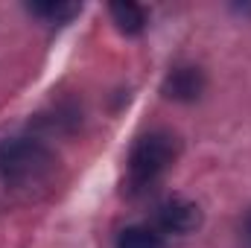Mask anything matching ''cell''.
I'll return each instance as SVG.
<instances>
[{"mask_svg": "<svg viewBox=\"0 0 251 248\" xmlns=\"http://www.w3.org/2000/svg\"><path fill=\"white\" fill-rule=\"evenodd\" d=\"M111 12V21L114 26L123 32V35H140L146 29V9L140 3H131V0H120V3H111L108 6Z\"/></svg>", "mask_w": 251, "mask_h": 248, "instance_id": "obj_5", "label": "cell"}, {"mask_svg": "<svg viewBox=\"0 0 251 248\" xmlns=\"http://www.w3.org/2000/svg\"><path fill=\"white\" fill-rule=\"evenodd\" d=\"M201 225V207L184 196H170L155 207V231L164 237H187Z\"/></svg>", "mask_w": 251, "mask_h": 248, "instance_id": "obj_3", "label": "cell"}, {"mask_svg": "<svg viewBox=\"0 0 251 248\" xmlns=\"http://www.w3.org/2000/svg\"><path fill=\"white\" fill-rule=\"evenodd\" d=\"M29 12L38 15V18H44V21L64 24L67 18H73V15L79 12V6H76V3H32Z\"/></svg>", "mask_w": 251, "mask_h": 248, "instance_id": "obj_7", "label": "cell"}, {"mask_svg": "<svg viewBox=\"0 0 251 248\" xmlns=\"http://www.w3.org/2000/svg\"><path fill=\"white\" fill-rule=\"evenodd\" d=\"M240 246L251 248V207L246 210V216H243V222H240Z\"/></svg>", "mask_w": 251, "mask_h": 248, "instance_id": "obj_8", "label": "cell"}, {"mask_svg": "<svg viewBox=\"0 0 251 248\" xmlns=\"http://www.w3.org/2000/svg\"><path fill=\"white\" fill-rule=\"evenodd\" d=\"M114 248H167V240L152 225H126L117 234Z\"/></svg>", "mask_w": 251, "mask_h": 248, "instance_id": "obj_6", "label": "cell"}, {"mask_svg": "<svg viewBox=\"0 0 251 248\" xmlns=\"http://www.w3.org/2000/svg\"><path fill=\"white\" fill-rule=\"evenodd\" d=\"M59 170L56 152L38 137L0 140V187L9 193L32 196L53 181Z\"/></svg>", "mask_w": 251, "mask_h": 248, "instance_id": "obj_1", "label": "cell"}, {"mask_svg": "<svg viewBox=\"0 0 251 248\" xmlns=\"http://www.w3.org/2000/svg\"><path fill=\"white\" fill-rule=\"evenodd\" d=\"M181 152V143L173 131L167 128H152L146 134H140L128 152L126 161V184L131 193H146L149 187H155L176 164Z\"/></svg>", "mask_w": 251, "mask_h": 248, "instance_id": "obj_2", "label": "cell"}, {"mask_svg": "<svg viewBox=\"0 0 251 248\" xmlns=\"http://www.w3.org/2000/svg\"><path fill=\"white\" fill-rule=\"evenodd\" d=\"M204 88H207V79H204V70L199 64H176V67H170V73L161 82V94L167 99L184 102V105L201 99Z\"/></svg>", "mask_w": 251, "mask_h": 248, "instance_id": "obj_4", "label": "cell"}]
</instances>
